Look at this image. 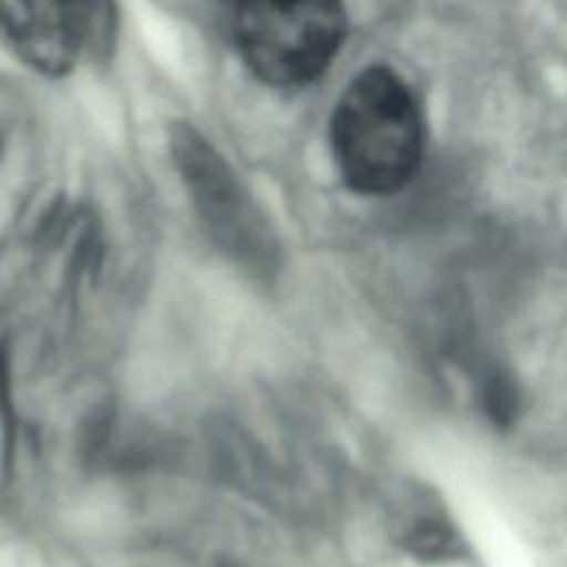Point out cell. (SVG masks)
I'll use <instances>...</instances> for the list:
<instances>
[{
    "mask_svg": "<svg viewBox=\"0 0 567 567\" xmlns=\"http://www.w3.org/2000/svg\"><path fill=\"white\" fill-rule=\"evenodd\" d=\"M330 140L346 184L365 195L403 188L423 155V117L410 86L392 71H361L341 93Z\"/></svg>",
    "mask_w": 567,
    "mask_h": 567,
    "instance_id": "obj_1",
    "label": "cell"
},
{
    "mask_svg": "<svg viewBox=\"0 0 567 567\" xmlns=\"http://www.w3.org/2000/svg\"><path fill=\"white\" fill-rule=\"evenodd\" d=\"M248 69L272 86L317 80L346 35L343 0H224Z\"/></svg>",
    "mask_w": 567,
    "mask_h": 567,
    "instance_id": "obj_2",
    "label": "cell"
},
{
    "mask_svg": "<svg viewBox=\"0 0 567 567\" xmlns=\"http://www.w3.org/2000/svg\"><path fill=\"white\" fill-rule=\"evenodd\" d=\"M175 162L217 246L246 272L270 277L279 266V244L257 204L226 162L193 128L173 133Z\"/></svg>",
    "mask_w": 567,
    "mask_h": 567,
    "instance_id": "obj_3",
    "label": "cell"
},
{
    "mask_svg": "<svg viewBox=\"0 0 567 567\" xmlns=\"http://www.w3.org/2000/svg\"><path fill=\"white\" fill-rule=\"evenodd\" d=\"M0 40L42 75H64L86 53L69 0H0Z\"/></svg>",
    "mask_w": 567,
    "mask_h": 567,
    "instance_id": "obj_4",
    "label": "cell"
},
{
    "mask_svg": "<svg viewBox=\"0 0 567 567\" xmlns=\"http://www.w3.org/2000/svg\"><path fill=\"white\" fill-rule=\"evenodd\" d=\"M78 18L86 53L102 55L111 51L115 38V2L113 0H69Z\"/></svg>",
    "mask_w": 567,
    "mask_h": 567,
    "instance_id": "obj_5",
    "label": "cell"
}]
</instances>
